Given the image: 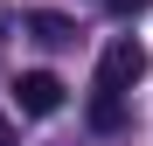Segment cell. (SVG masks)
<instances>
[{
  "label": "cell",
  "instance_id": "277c9868",
  "mask_svg": "<svg viewBox=\"0 0 153 146\" xmlns=\"http://www.w3.org/2000/svg\"><path fill=\"white\" fill-rule=\"evenodd\" d=\"M91 125L97 132H118L125 125V97H91Z\"/></svg>",
  "mask_w": 153,
  "mask_h": 146
},
{
  "label": "cell",
  "instance_id": "6da1fadb",
  "mask_svg": "<svg viewBox=\"0 0 153 146\" xmlns=\"http://www.w3.org/2000/svg\"><path fill=\"white\" fill-rule=\"evenodd\" d=\"M139 77H146V49H139L132 35L105 42V56H97V97H125Z\"/></svg>",
  "mask_w": 153,
  "mask_h": 146
},
{
  "label": "cell",
  "instance_id": "3957f363",
  "mask_svg": "<svg viewBox=\"0 0 153 146\" xmlns=\"http://www.w3.org/2000/svg\"><path fill=\"white\" fill-rule=\"evenodd\" d=\"M28 35H35L42 49H70V42H76V21H70V14H49V7H42V14H28Z\"/></svg>",
  "mask_w": 153,
  "mask_h": 146
},
{
  "label": "cell",
  "instance_id": "7a4b0ae2",
  "mask_svg": "<svg viewBox=\"0 0 153 146\" xmlns=\"http://www.w3.org/2000/svg\"><path fill=\"white\" fill-rule=\"evenodd\" d=\"M14 97H21L28 118H56V111H63V84L49 77V70H28V77L14 84Z\"/></svg>",
  "mask_w": 153,
  "mask_h": 146
},
{
  "label": "cell",
  "instance_id": "8992f818",
  "mask_svg": "<svg viewBox=\"0 0 153 146\" xmlns=\"http://www.w3.org/2000/svg\"><path fill=\"white\" fill-rule=\"evenodd\" d=\"M0 146H14V125H7V111H0Z\"/></svg>",
  "mask_w": 153,
  "mask_h": 146
},
{
  "label": "cell",
  "instance_id": "5b68a950",
  "mask_svg": "<svg viewBox=\"0 0 153 146\" xmlns=\"http://www.w3.org/2000/svg\"><path fill=\"white\" fill-rule=\"evenodd\" d=\"M153 0H111V14H146Z\"/></svg>",
  "mask_w": 153,
  "mask_h": 146
}]
</instances>
